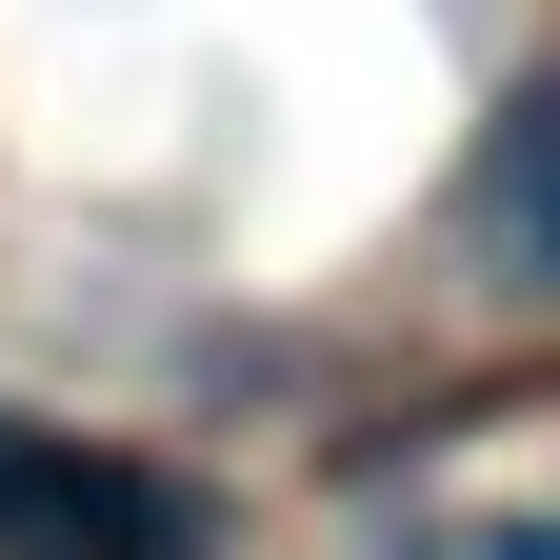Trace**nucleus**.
<instances>
[{
	"label": "nucleus",
	"instance_id": "f257e3e1",
	"mask_svg": "<svg viewBox=\"0 0 560 560\" xmlns=\"http://www.w3.org/2000/svg\"><path fill=\"white\" fill-rule=\"evenodd\" d=\"M0 560H200V501L140 480V460H101V441L0 420Z\"/></svg>",
	"mask_w": 560,
	"mask_h": 560
},
{
	"label": "nucleus",
	"instance_id": "f03ea898",
	"mask_svg": "<svg viewBox=\"0 0 560 560\" xmlns=\"http://www.w3.org/2000/svg\"><path fill=\"white\" fill-rule=\"evenodd\" d=\"M480 200H501V241H521V260L560 280V81H540V101L501 120V180H480Z\"/></svg>",
	"mask_w": 560,
	"mask_h": 560
},
{
	"label": "nucleus",
	"instance_id": "7ed1b4c3",
	"mask_svg": "<svg viewBox=\"0 0 560 560\" xmlns=\"http://www.w3.org/2000/svg\"><path fill=\"white\" fill-rule=\"evenodd\" d=\"M441 560H560V521H501V540H441Z\"/></svg>",
	"mask_w": 560,
	"mask_h": 560
}]
</instances>
